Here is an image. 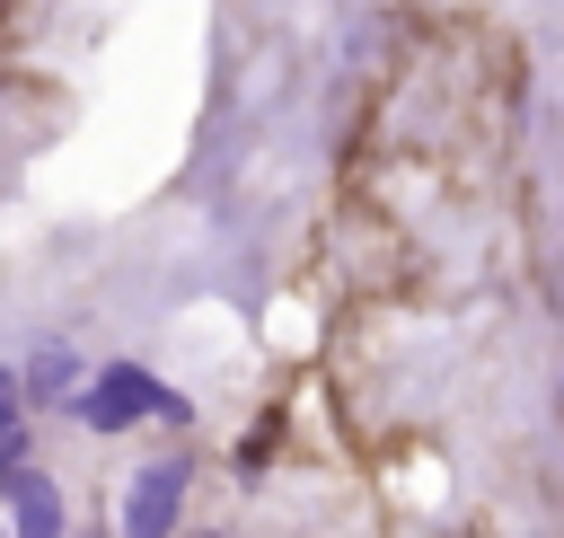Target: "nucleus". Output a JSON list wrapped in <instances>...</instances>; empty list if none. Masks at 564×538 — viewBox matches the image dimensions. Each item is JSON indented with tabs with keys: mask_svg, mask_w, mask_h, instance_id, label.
I'll list each match as a JSON object with an SVG mask.
<instances>
[{
	"mask_svg": "<svg viewBox=\"0 0 564 538\" xmlns=\"http://www.w3.org/2000/svg\"><path fill=\"white\" fill-rule=\"evenodd\" d=\"M70 370H79V362H70V353H44V362H35V379H26V388H35V397H62V388H70Z\"/></svg>",
	"mask_w": 564,
	"mask_h": 538,
	"instance_id": "5",
	"label": "nucleus"
},
{
	"mask_svg": "<svg viewBox=\"0 0 564 538\" xmlns=\"http://www.w3.org/2000/svg\"><path fill=\"white\" fill-rule=\"evenodd\" d=\"M79 415H88L97 432H123V423H141V415H185V397L159 388L141 362H115V370H97V388L79 397Z\"/></svg>",
	"mask_w": 564,
	"mask_h": 538,
	"instance_id": "1",
	"label": "nucleus"
},
{
	"mask_svg": "<svg viewBox=\"0 0 564 538\" xmlns=\"http://www.w3.org/2000/svg\"><path fill=\"white\" fill-rule=\"evenodd\" d=\"M18 397H26V379L0 370V467H9V441H18Z\"/></svg>",
	"mask_w": 564,
	"mask_h": 538,
	"instance_id": "4",
	"label": "nucleus"
},
{
	"mask_svg": "<svg viewBox=\"0 0 564 538\" xmlns=\"http://www.w3.org/2000/svg\"><path fill=\"white\" fill-rule=\"evenodd\" d=\"M176 494H185V467H141L132 494H123V538H167L176 529Z\"/></svg>",
	"mask_w": 564,
	"mask_h": 538,
	"instance_id": "2",
	"label": "nucleus"
},
{
	"mask_svg": "<svg viewBox=\"0 0 564 538\" xmlns=\"http://www.w3.org/2000/svg\"><path fill=\"white\" fill-rule=\"evenodd\" d=\"M9 503H18V538H62V494L44 476H18Z\"/></svg>",
	"mask_w": 564,
	"mask_h": 538,
	"instance_id": "3",
	"label": "nucleus"
}]
</instances>
